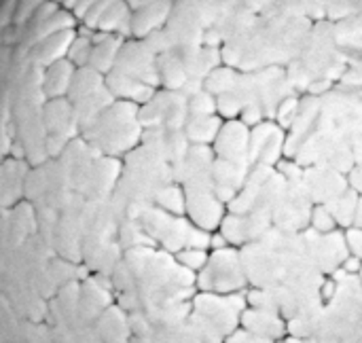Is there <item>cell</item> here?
Masks as SVG:
<instances>
[{"instance_id":"1","label":"cell","mask_w":362,"mask_h":343,"mask_svg":"<svg viewBox=\"0 0 362 343\" xmlns=\"http://www.w3.org/2000/svg\"><path fill=\"white\" fill-rule=\"evenodd\" d=\"M316 216H318V219H316V227H318V229H322V231L333 229V219H331V214H327L325 210H318Z\"/></svg>"},{"instance_id":"2","label":"cell","mask_w":362,"mask_h":343,"mask_svg":"<svg viewBox=\"0 0 362 343\" xmlns=\"http://www.w3.org/2000/svg\"><path fill=\"white\" fill-rule=\"evenodd\" d=\"M350 246L354 250V257L362 259V231H352L350 233Z\"/></svg>"},{"instance_id":"3","label":"cell","mask_w":362,"mask_h":343,"mask_svg":"<svg viewBox=\"0 0 362 343\" xmlns=\"http://www.w3.org/2000/svg\"><path fill=\"white\" fill-rule=\"evenodd\" d=\"M361 261L362 259H358V257H352V259H350V261H348L344 267H346L348 272H358V267H361Z\"/></svg>"}]
</instances>
